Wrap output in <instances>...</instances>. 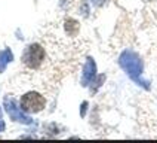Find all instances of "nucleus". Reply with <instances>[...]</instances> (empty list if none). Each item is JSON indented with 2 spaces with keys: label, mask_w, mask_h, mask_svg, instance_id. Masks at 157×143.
<instances>
[{
  "label": "nucleus",
  "mask_w": 157,
  "mask_h": 143,
  "mask_svg": "<svg viewBox=\"0 0 157 143\" xmlns=\"http://www.w3.org/2000/svg\"><path fill=\"white\" fill-rule=\"evenodd\" d=\"M44 58H46V52H44V48L40 43H30L27 45V48L22 52V66L25 67L27 70L34 72L39 70L44 63Z\"/></svg>",
  "instance_id": "obj_1"
},
{
  "label": "nucleus",
  "mask_w": 157,
  "mask_h": 143,
  "mask_svg": "<svg viewBox=\"0 0 157 143\" xmlns=\"http://www.w3.org/2000/svg\"><path fill=\"white\" fill-rule=\"evenodd\" d=\"M19 107L24 113H39L46 107V98L37 91H28L19 98Z\"/></svg>",
  "instance_id": "obj_2"
},
{
  "label": "nucleus",
  "mask_w": 157,
  "mask_h": 143,
  "mask_svg": "<svg viewBox=\"0 0 157 143\" xmlns=\"http://www.w3.org/2000/svg\"><path fill=\"white\" fill-rule=\"evenodd\" d=\"M5 109H6L8 115L10 116V119H13V121H17V122H22V124H30L28 116L24 115V112L21 110V107H17L15 100L5 98Z\"/></svg>",
  "instance_id": "obj_3"
},
{
  "label": "nucleus",
  "mask_w": 157,
  "mask_h": 143,
  "mask_svg": "<svg viewBox=\"0 0 157 143\" xmlns=\"http://www.w3.org/2000/svg\"><path fill=\"white\" fill-rule=\"evenodd\" d=\"M12 60H13V55H12V51L9 48L0 51V72H5L8 63H10Z\"/></svg>",
  "instance_id": "obj_4"
},
{
  "label": "nucleus",
  "mask_w": 157,
  "mask_h": 143,
  "mask_svg": "<svg viewBox=\"0 0 157 143\" xmlns=\"http://www.w3.org/2000/svg\"><path fill=\"white\" fill-rule=\"evenodd\" d=\"M0 131H5V121L0 119Z\"/></svg>",
  "instance_id": "obj_5"
},
{
  "label": "nucleus",
  "mask_w": 157,
  "mask_h": 143,
  "mask_svg": "<svg viewBox=\"0 0 157 143\" xmlns=\"http://www.w3.org/2000/svg\"><path fill=\"white\" fill-rule=\"evenodd\" d=\"M0 118H2V112H0Z\"/></svg>",
  "instance_id": "obj_6"
}]
</instances>
